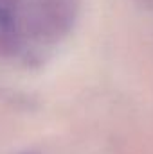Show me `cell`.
<instances>
[{"label":"cell","mask_w":153,"mask_h":154,"mask_svg":"<svg viewBox=\"0 0 153 154\" xmlns=\"http://www.w3.org/2000/svg\"><path fill=\"white\" fill-rule=\"evenodd\" d=\"M81 11V0H31L24 7L25 39L38 45H56L67 38Z\"/></svg>","instance_id":"1"},{"label":"cell","mask_w":153,"mask_h":154,"mask_svg":"<svg viewBox=\"0 0 153 154\" xmlns=\"http://www.w3.org/2000/svg\"><path fill=\"white\" fill-rule=\"evenodd\" d=\"M24 45V0H0V57H16Z\"/></svg>","instance_id":"2"},{"label":"cell","mask_w":153,"mask_h":154,"mask_svg":"<svg viewBox=\"0 0 153 154\" xmlns=\"http://www.w3.org/2000/svg\"><path fill=\"white\" fill-rule=\"evenodd\" d=\"M15 154H43V152L40 149H34V147H27V149H22V151H18Z\"/></svg>","instance_id":"3"}]
</instances>
